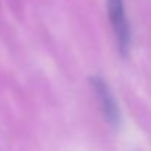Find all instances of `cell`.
Returning a JSON list of instances; mask_svg holds the SVG:
<instances>
[{"instance_id": "obj_1", "label": "cell", "mask_w": 151, "mask_h": 151, "mask_svg": "<svg viewBox=\"0 0 151 151\" xmlns=\"http://www.w3.org/2000/svg\"><path fill=\"white\" fill-rule=\"evenodd\" d=\"M108 17L119 43V49L123 55H126L130 46V28L122 0H108Z\"/></svg>"}, {"instance_id": "obj_2", "label": "cell", "mask_w": 151, "mask_h": 151, "mask_svg": "<svg viewBox=\"0 0 151 151\" xmlns=\"http://www.w3.org/2000/svg\"><path fill=\"white\" fill-rule=\"evenodd\" d=\"M91 85H92V89L99 102V108H101L104 117L107 119V122L113 126H119L120 124V110H119V105H117L108 85L101 77H96V76L91 79Z\"/></svg>"}]
</instances>
